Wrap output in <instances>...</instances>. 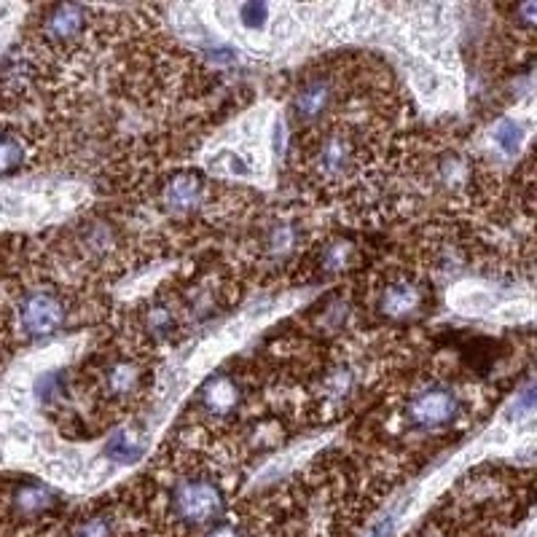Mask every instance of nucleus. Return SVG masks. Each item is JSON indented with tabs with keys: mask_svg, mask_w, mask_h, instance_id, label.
Masks as SVG:
<instances>
[{
	"mask_svg": "<svg viewBox=\"0 0 537 537\" xmlns=\"http://www.w3.org/2000/svg\"><path fill=\"white\" fill-rule=\"evenodd\" d=\"M68 320V301L52 288H33L19 299V325L27 339H46Z\"/></svg>",
	"mask_w": 537,
	"mask_h": 537,
	"instance_id": "nucleus-4",
	"label": "nucleus"
},
{
	"mask_svg": "<svg viewBox=\"0 0 537 537\" xmlns=\"http://www.w3.org/2000/svg\"><path fill=\"white\" fill-rule=\"evenodd\" d=\"M92 11L76 3H57L38 11L33 25V41L46 54H70L81 46L89 30Z\"/></svg>",
	"mask_w": 537,
	"mask_h": 537,
	"instance_id": "nucleus-2",
	"label": "nucleus"
},
{
	"mask_svg": "<svg viewBox=\"0 0 537 537\" xmlns=\"http://www.w3.org/2000/svg\"><path fill=\"white\" fill-rule=\"evenodd\" d=\"M226 508L221 486L207 476H188L172 489V511L188 527H207L221 519Z\"/></svg>",
	"mask_w": 537,
	"mask_h": 537,
	"instance_id": "nucleus-3",
	"label": "nucleus"
},
{
	"mask_svg": "<svg viewBox=\"0 0 537 537\" xmlns=\"http://www.w3.org/2000/svg\"><path fill=\"white\" fill-rule=\"evenodd\" d=\"M145 387V368L137 360L127 355H116V358L105 360L103 366L94 371V387L103 395V401L111 403H127L143 393Z\"/></svg>",
	"mask_w": 537,
	"mask_h": 537,
	"instance_id": "nucleus-6",
	"label": "nucleus"
},
{
	"mask_svg": "<svg viewBox=\"0 0 537 537\" xmlns=\"http://www.w3.org/2000/svg\"><path fill=\"white\" fill-rule=\"evenodd\" d=\"M266 11L269 9H266L264 3H248V6L239 9V14H242V22H245V25L258 27L266 19Z\"/></svg>",
	"mask_w": 537,
	"mask_h": 537,
	"instance_id": "nucleus-17",
	"label": "nucleus"
},
{
	"mask_svg": "<svg viewBox=\"0 0 537 537\" xmlns=\"http://www.w3.org/2000/svg\"><path fill=\"white\" fill-rule=\"evenodd\" d=\"M495 143L503 148L505 154H516L519 151V145H521V129L516 121L511 119H505L497 124L495 129Z\"/></svg>",
	"mask_w": 537,
	"mask_h": 537,
	"instance_id": "nucleus-16",
	"label": "nucleus"
},
{
	"mask_svg": "<svg viewBox=\"0 0 537 537\" xmlns=\"http://www.w3.org/2000/svg\"><path fill=\"white\" fill-rule=\"evenodd\" d=\"M207 537H242L239 535V529L237 527H229V524H221V527H215L213 532Z\"/></svg>",
	"mask_w": 537,
	"mask_h": 537,
	"instance_id": "nucleus-19",
	"label": "nucleus"
},
{
	"mask_svg": "<svg viewBox=\"0 0 537 537\" xmlns=\"http://www.w3.org/2000/svg\"><path fill=\"white\" fill-rule=\"evenodd\" d=\"M237 384L226 379V376H218L213 382L205 384V390H202V401L213 414H226L237 406Z\"/></svg>",
	"mask_w": 537,
	"mask_h": 537,
	"instance_id": "nucleus-12",
	"label": "nucleus"
},
{
	"mask_svg": "<svg viewBox=\"0 0 537 537\" xmlns=\"http://www.w3.org/2000/svg\"><path fill=\"white\" fill-rule=\"evenodd\" d=\"M393 527H395V519L390 516V519H384L382 524H376V527L371 529V535H368V537H390V535H393Z\"/></svg>",
	"mask_w": 537,
	"mask_h": 537,
	"instance_id": "nucleus-18",
	"label": "nucleus"
},
{
	"mask_svg": "<svg viewBox=\"0 0 537 537\" xmlns=\"http://www.w3.org/2000/svg\"><path fill=\"white\" fill-rule=\"evenodd\" d=\"M366 143L352 127H325L307 143V170L320 183H344L360 170Z\"/></svg>",
	"mask_w": 537,
	"mask_h": 537,
	"instance_id": "nucleus-1",
	"label": "nucleus"
},
{
	"mask_svg": "<svg viewBox=\"0 0 537 537\" xmlns=\"http://www.w3.org/2000/svg\"><path fill=\"white\" fill-rule=\"evenodd\" d=\"M11 508L19 516H25V519H38V516H46V513H52L57 508V495H54L52 489H46V486L25 484L14 489Z\"/></svg>",
	"mask_w": 537,
	"mask_h": 537,
	"instance_id": "nucleus-10",
	"label": "nucleus"
},
{
	"mask_svg": "<svg viewBox=\"0 0 537 537\" xmlns=\"http://www.w3.org/2000/svg\"><path fill=\"white\" fill-rule=\"evenodd\" d=\"M293 248H296V229L290 223H277L266 231V253L272 258L285 256Z\"/></svg>",
	"mask_w": 537,
	"mask_h": 537,
	"instance_id": "nucleus-15",
	"label": "nucleus"
},
{
	"mask_svg": "<svg viewBox=\"0 0 537 537\" xmlns=\"http://www.w3.org/2000/svg\"><path fill=\"white\" fill-rule=\"evenodd\" d=\"M460 414V398L454 390L444 387V384H430L422 387L409 398L406 406V417L417 430L425 433H438L457 419Z\"/></svg>",
	"mask_w": 537,
	"mask_h": 537,
	"instance_id": "nucleus-5",
	"label": "nucleus"
},
{
	"mask_svg": "<svg viewBox=\"0 0 537 537\" xmlns=\"http://www.w3.org/2000/svg\"><path fill=\"white\" fill-rule=\"evenodd\" d=\"M352 256H355L352 242H347V239H336V242H331V245L323 250V256H320V272L339 274L341 269L350 266Z\"/></svg>",
	"mask_w": 537,
	"mask_h": 537,
	"instance_id": "nucleus-14",
	"label": "nucleus"
},
{
	"mask_svg": "<svg viewBox=\"0 0 537 537\" xmlns=\"http://www.w3.org/2000/svg\"><path fill=\"white\" fill-rule=\"evenodd\" d=\"M333 105H336V81L331 76H315L296 92L290 113L299 127H315Z\"/></svg>",
	"mask_w": 537,
	"mask_h": 537,
	"instance_id": "nucleus-7",
	"label": "nucleus"
},
{
	"mask_svg": "<svg viewBox=\"0 0 537 537\" xmlns=\"http://www.w3.org/2000/svg\"><path fill=\"white\" fill-rule=\"evenodd\" d=\"M27 148L22 132L11 127H0V175H14L27 164Z\"/></svg>",
	"mask_w": 537,
	"mask_h": 537,
	"instance_id": "nucleus-11",
	"label": "nucleus"
},
{
	"mask_svg": "<svg viewBox=\"0 0 537 537\" xmlns=\"http://www.w3.org/2000/svg\"><path fill=\"white\" fill-rule=\"evenodd\" d=\"M425 307V290L414 280H393L379 293V312L387 320H411Z\"/></svg>",
	"mask_w": 537,
	"mask_h": 537,
	"instance_id": "nucleus-9",
	"label": "nucleus"
},
{
	"mask_svg": "<svg viewBox=\"0 0 537 537\" xmlns=\"http://www.w3.org/2000/svg\"><path fill=\"white\" fill-rule=\"evenodd\" d=\"M68 537H116V521L111 513H92L78 519L68 529Z\"/></svg>",
	"mask_w": 537,
	"mask_h": 537,
	"instance_id": "nucleus-13",
	"label": "nucleus"
},
{
	"mask_svg": "<svg viewBox=\"0 0 537 537\" xmlns=\"http://www.w3.org/2000/svg\"><path fill=\"white\" fill-rule=\"evenodd\" d=\"M205 202V180L197 172H178L162 188V205L172 215L197 213Z\"/></svg>",
	"mask_w": 537,
	"mask_h": 537,
	"instance_id": "nucleus-8",
	"label": "nucleus"
}]
</instances>
